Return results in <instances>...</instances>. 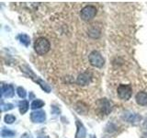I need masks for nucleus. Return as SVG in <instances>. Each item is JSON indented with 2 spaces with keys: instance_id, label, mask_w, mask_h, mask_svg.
Masks as SVG:
<instances>
[{
  "instance_id": "obj_5",
  "label": "nucleus",
  "mask_w": 147,
  "mask_h": 138,
  "mask_svg": "<svg viewBox=\"0 0 147 138\" xmlns=\"http://www.w3.org/2000/svg\"><path fill=\"white\" fill-rule=\"evenodd\" d=\"M118 95L123 100H128L131 97V87L130 85H119L118 87Z\"/></svg>"
},
{
  "instance_id": "obj_17",
  "label": "nucleus",
  "mask_w": 147,
  "mask_h": 138,
  "mask_svg": "<svg viewBox=\"0 0 147 138\" xmlns=\"http://www.w3.org/2000/svg\"><path fill=\"white\" fill-rule=\"evenodd\" d=\"M15 121H16V117L12 114H7L6 116H5V122L7 123H12Z\"/></svg>"
},
{
  "instance_id": "obj_18",
  "label": "nucleus",
  "mask_w": 147,
  "mask_h": 138,
  "mask_svg": "<svg viewBox=\"0 0 147 138\" xmlns=\"http://www.w3.org/2000/svg\"><path fill=\"white\" fill-rule=\"evenodd\" d=\"M18 96L20 97V98H22V99H24L25 97H26V91H25V89H23V87H18Z\"/></svg>"
},
{
  "instance_id": "obj_4",
  "label": "nucleus",
  "mask_w": 147,
  "mask_h": 138,
  "mask_svg": "<svg viewBox=\"0 0 147 138\" xmlns=\"http://www.w3.org/2000/svg\"><path fill=\"white\" fill-rule=\"evenodd\" d=\"M96 14V8L94 6H86L81 10V18L84 20H92Z\"/></svg>"
},
{
  "instance_id": "obj_8",
  "label": "nucleus",
  "mask_w": 147,
  "mask_h": 138,
  "mask_svg": "<svg viewBox=\"0 0 147 138\" xmlns=\"http://www.w3.org/2000/svg\"><path fill=\"white\" fill-rule=\"evenodd\" d=\"M30 119L34 122H43L46 119V115L43 110H35L31 112Z\"/></svg>"
},
{
  "instance_id": "obj_20",
  "label": "nucleus",
  "mask_w": 147,
  "mask_h": 138,
  "mask_svg": "<svg viewBox=\"0 0 147 138\" xmlns=\"http://www.w3.org/2000/svg\"><path fill=\"white\" fill-rule=\"evenodd\" d=\"M21 138H31V137H30V135H28V133H24V135L21 136Z\"/></svg>"
},
{
  "instance_id": "obj_13",
  "label": "nucleus",
  "mask_w": 147,
  "mask_h": 138,
  "mask_svg": "<svg viewBox=\"0 0 147 138\" xmlns=\"http://www.w3.org/2000/svg\"><path fill=\"white\" fill-rule=\"evenodd\" d=\"M18 106H20V112L21 114H24L29 109V103H28L27 100H21Z\"/></svg>"
},
{
  "instance_id": "obj_2",
  "label": "nucleus",
  "mask_w": 147,
  "mask_h": 138,
  "mask_svg": "<svg viewBox=\"0 0 147 138\" xmlns=\"http://www.w3.org/2000/svg\"><path fill=\"white\" fill-rule=\"evenodd\" d=\"M88 60L91 64V66H93L95 67H102L105 64L104 58L98 51H93V52L89 54Z\"/></svg>"
},
{
  "instance_id": "obj_21",
  "label": "nucleus",
  "mask_w": 147,
  "mask_h": 138,
  "mask_svg": "<svg viewBox=\"0 0 147 138\" xmlns=\"http://www.w3.org/2000/svg\"><path fill=\"white\" fill-rule=\"evenodd\" d=\"M144 126L147 129V119H146V121H145V122H144Z\"/></svg>"
},
{
  "instance_id": "obj_16",
  "label": "nucleus",
  "mask_w": 147,
  "mask_h": 138,
  "mask_svg": "<svg viewBox=\"0 0 147 138\" xmlns=\"http://www.w3.org/2000/svg\"><path fill=\"white\" fill-rule=\"evenodd\" d=\"M15 135V133L11 130H8V129H3L1 132V135L3 137H11Z\"/></svg>"
},
{
  "instance_id": "obj_22",
  "label": "nucleus",
  "mask_w": 147,
  "mask_h": 138,
  "mask_svg": "<svg viewBox=\"0 0 147 138\" xmlns=\"http://www.w3.org/2000/svg\"><path fill=\"white\" fill-rule=\"evenodd\" d=\"M40 138H49L48 136H42V137H40Z\"/></svg>"
},
{
  "instance_id": "obj_23",
  "label": "nucleus",
  "mask_w": 147,
  "mask_h": 138,
  "mask_svg": "<svg viewBox=\"0 0 147 138\" xmlns=\"http://www.w3.org/2000/svg\"><path fill=\"white\" fill-rule=\"evenodd\" d=\"M92 138H96V137H95V136H93V137H92Z\"/></svg>"
},
{
  "instance_id": "obj_11",
  "label": "nucleus",
  "mask_w": 147,
  "mask_h": 138,
  "mask_svg": "<svg viewBox=\"0 0 147 138\" xmlns=\"http://www.w3.org/2000/svg\"><path fill=\"white\" fill-rule=\"evenodd\" d=\"M76 126H77V132L76 135V138H86V128L82 124V122H80L78 120L76 121Z\"/></svg>"
},
{
  "instance_id": "obj_14",
  "label": "nucleus",
  "mask_w": 147,
  "mask_h": 138,
  "mask_svg": "<svg viewBox=\"0 0 147 138\" xmlns=\"http://www.w3.org/2000/svg\"><path fill=\"white\" fill-rule=\"evenodd\" d=\"M18 39H20V43L22 44H24L25 46H29L30 43V37L28 36L27 34H20L18 36Z\"/></svg>"
},
{
  "instance_id": "obj_10",
  "label": "nucleus",
  "mask_w": 147,
  "mask_h": 138,
  "mask_svg": "<svg viewBox=\"0 0 147 138\" xmlns=\"http://www.w3.org/2000/svg\"><path fill=\"white\" fill-rule=\"evenodd\" d=\"M123 119H125L129 122L137 123L142 120V116L141 115H138V114H134V113H126V115L123 116Z\"/></svg>"
},
{
  "instance_id": "obj_19",
  "label": "nucleus",
  "mask_w": 147,
  "mask_h": 138,
  "mask_svg": "<svg viewBox=\"0 0 147 138\" xmlns=\"http://www.w3.org/2000/svg\"><path fill=\"white\" fill-rule=\"evenodd\" d=\"M1 109H2V112H6V110H12V109H13V105L10 104V103H7V104H4V103H2Z\"/></svg>"
},
{
  "instance_id": "obj_15",
  "label": "nucleus",
  "mask_w": 147,
  "mask_h": 138,
  "mask_svg": "<svg viewBox=\"0 0 147 138\" xmlns=\"http://www.w3.org/2000/svg\"><path fill=\"white\" fill-rule=\"evenodd\" d=\"M44 106V102L42 100H40V99H35L33 102L31 103V109H40L41 107H43Z\"/></svg>"
},
{
  "instance_id": "obj_7",
  "label": "nucleus",
  "mask_w": 147,
  "mask_h": 138,
  "mask_svg": "<svg viewBox=\"0 0 147 138\" xmlns=\"http://www.w3.org/2000/svg\"><path fill=\"white\" fill-rule=\"evenodd\" d=\"M91 79H92L91 74L88 72H85L78 76L76 79V83L80 86H86L91 82Z\"/></svg>"
},
{
  "instance_id": "obj_6",
  "label": "nucleus",
  "mask_w": 147,
  "mask_h": 138,
  "mask_svg": "<svg viewBox=\"0 0 147 138\" xmlns=\"http://www.w3.org/2000/svg\"><path fill=\"white\" fill-rule=\"evenodd\" d=\"M23 71L26 72V73H28V74H29V75L30 74V76H32V77H31L32 79H33L35 82L38 83V84L41 87V89H42L45 92H47V93H49V92L51 91V87H50V86L47 84V83L44 82L43 80H41L40 78H38V76H36L34 75V74L31 72L30 69H29V68L27 67V70H23Z\"/></svg>"
},
{
  "instance_id": "obj_1",
  "label": "nucleus",
  "mask_w": 147,
  "mask_h": 138,
  "mask_svg": "<svg viewBox=\"0 0 147 138\" xmlns=\"http://www.w3.org/2000/svg\"><path fill=\"white\" fill-rule=\"evenodd\" d=\"M51 48L50 41L44 38V37H40L34 43V50L35 52L40 55H44L47 53Z\"/></svg>"
},
{
  "instance_id": "obj_3",
  "label": "nucleus",
  "mask_w": 147,
  "mask_h": 138,
  "mask_svg": "<svg viewBox=\"0 0 147 138\" xmlns=\"http://www.w3.org/2000/svg\"><path fill=\"white\" fill-rule=\"evenodd\" d=\"M98 109L103 115H108L112 110V104L107 99H101L98 101Z\"/></svg>"
},
{
  "instance_id": "obj_9",
  "label": "nucleus",
  "mask_w": 147,
  "mask_h": 138,
  "mask_svg": "<svg viewBox=\"0 0 147 138\" xmlns=\"http://www.w3.org/2000/svg\"><path fill=\"white\" fill-rule=\"evenodd\" d=\"M1 94L5 98H11L14 96V87L11 85H2Z\"/></svg>"
},
{
  "instance_id": "obj_12",
  "label": "nucleus",
  "mask_w": 147,
  "mask_h": 138,
  "mask_svg": "<svg viewBox=\"0 0 147 138\" xmlns=\"http://www.w3.org/2000/svg\"><path fill=\"white\" fill-rule=\"evenodd\" d=\"M136 101L139 105H147V93L146 92H139L136 95Z\"/></svg>"
}]
</instances>
